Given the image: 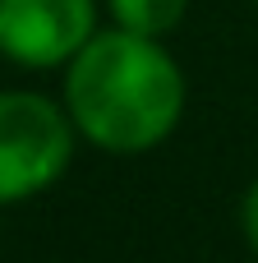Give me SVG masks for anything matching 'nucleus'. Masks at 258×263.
I'll return each mask as SVG.
<instances>
[{"mask_svg": "<svg viewBox=\"0 0 258 263\" xmlns=\"http://www.w3.org/2000/svg\"><path fill=\"white\" fill-rule=\"evenodd\" d=\"M185 69L162 37L129 28H97L65 65L60 83V102L78 139L120 157L166 143L185 116Z\"/></svg>", "mask_w": 258, "mask_h": 263, "instance_id": "obj_1", "label": "nucleus"}, {"mask_svg": "<svg viewBox=\"0 0 258 263\" xmlns=\"http://www.w3.org/2000/svg\"><path fill=\"white\" fill-rule=\"evenodd\" d=\"M74 120L65 102L28 88L0 92V208L37 199L74 162Z\"/></svg>", "mask_w": 258, "mask_h": 263, "instance_id": "obj_2", "label": "nucleus"}, {"mask_svg": "<svg viewBox=\"0 0 258 263\" xmlns=\"http://www.w3.org/2000/svg\"><path fill=\"white\" fill-rule=\"evenodd\" d=\"M97 32V0H0V55L18 69H65Z\"/></svg>", "mask_w": 258, "mask_h": 263, "instance_id": "obj_3", "label": "nucleus"}, {"mask_svg": "<svg viewBox=\"0 0 258 263\" xmlns=\"http://www.w3.org/2000/svg\"><path fill=\"white\" fill-rule=\"evenodd\" d=\"M106 9H111L115 28H129L143 37H166L185 23L189 0H106Z\"/></svg>", "mask_w": 258, "mask_h": 263, "instance_id": "obj_4", "label": "nucleus"}, {"mask_svg": "<svg viewBox=\"0 0 258 263\" xmlns=\"http://www.w3.org/2000/svg\"><path fill=\"white\" fill-rule=\"evenodd\" d=\"M240 236H245V245L258 254V180L245 190V199H240Z\"/></svg>", "mask_w": 258, "mask_h": 263, "instance_id": "obj_5", "label": "nucleus"}, {"mask_svg": "<svg viewBox=\"0 0 258 263\" xmlns=\"http://www.w3.org/2000/svg\"><path fill=\"white\" fill-rule=\"evenodd\" d=\"M254 5H258V0H254Z\"/></svg>", "mask_w": 258, "mask_h": 263, "instance_id": "obj_6", "label": "nucleus"}]
</instances>
